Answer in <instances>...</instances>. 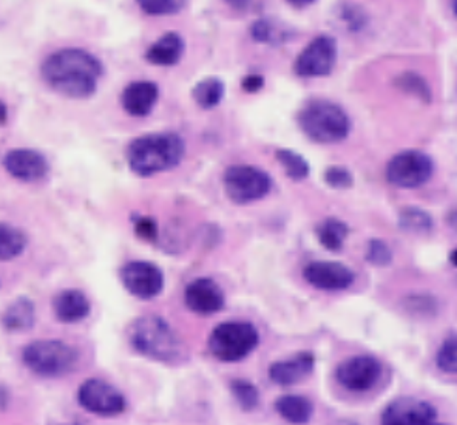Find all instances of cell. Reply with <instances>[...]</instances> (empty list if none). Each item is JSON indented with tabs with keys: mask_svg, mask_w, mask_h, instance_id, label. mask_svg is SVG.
Wrapping results in <instances>:
<instances>
[{
	"mask_svg": "<svg viewBox=\"0 0 457 425\" xmlns=\"http://www.w3.org/2000/svg\"><path fill=\"white\" fill-rule=\"evenodd\" d=\"M103 65L90 53L65 48L53 53L42 65L46 86L69 98L84 99L96 92Z\"/></svg>",
	"mask_w": 457,
	"mask_h": 425,
	"instance_id": "6da1fadb",
	"label": "cell"
},
{
	"mask_svg": "<svg viewBox=\"0 0 457 425\" xmlns=\"http://www.w3.org/2000/svg\"><path fill=\"white\" fill-rule=\"evenodd\" d=\"M133 350L154 362L181 365L189 361V351L170 323L160 316H143L129 328Z\"/></svg>",
	"mask_w": 457,
	"mask_h": 425,
	"instance_id": "7a4b0ae2",
	"label": "cell"
},
{
	"mask_svg": "<svg viewBox=\"0 0 457 425\" xmlns=\"http://www.w3.org/2000/svg\"><path fill=\"white\" fill-rule=\"evenodd\" d=\"M186 155V143L177 133H149L133 139L127 149V162L137 177L149 179L179 166Z\"/></svg>",
	"mask_w": 457,
	"mask_h": 425,
	"instance_id": "3957f363",
	"label": "cell"
},
{
	"mask_svg": "<svg viewBox=\"0 0 457 425\" xmlns=\"http://www.w3.org/2000/svg\"><path fill=\"white\" fill-rule=\"evenodd\" d=\"M298 126L311 141L337 144L348 138L353 124L338 104L328 99H312L298 112Z\"/></svg>",
	"mask_w": 457,
	"mask_h": 425,
	"instance_id": "277c9868",
	"label": "cell"
},
{
	"mask_svg": "<svg viewBox=\"0 0 457 425\" xmlns=\"http://www.w3.org/2000/svg\"><path fill=\"white\" fill-rule=\"evenodd\" d=\"M207 345L218 362L238 363L257 350L260 333L253 323L246 321L221 322L212 329Z\"/></svg>",
	"mask_w": 457,
	"mask_h": 425,
	"instance_id": "5b68a950",
	"label": "cell"
},
{
	"mask_svg": "<svg viewBox=\"0 0 457 425\" xmlns=\"http://www.w3.org/2000/svg\"><path fill=\"white\" fill-rule=\"evenodd\" d=\"M23 365L40 378H62L79 362V354L62 340H36L22 351Z\"/></svg>",
	"mask_w": 457,
	"mask_h": 425,
	"instance_id": "8992f818",
	"label": "cell"
},
{
	"mask_svg": "<svg viewBox=\"0 0 457 425\" xmlns=\"http://www.w3.org/2000/svg\"><path fill=\"white\" fill-rule=\"evenodd\" d=\"M223 184L228 200L238 206L263 200L272 190L270 175L247 164L228 167L223 175Z\"/></svg>",
	"mask_w": 457,
	"mask_h": 425,
	"instance_id": "52a82bcc",
	"label": "cell"
},
{
	"mask_svg": "<svg viewBox=\"0 0 457 425\" xmlns=\"http://www.w3.org/2000/svg\"><path fill=\"white\" fill-rule=\"evenodd\" d=\"M435 173L433 158L422 150H403L386 164V179L397 189H419Z\"/></svg>",
	"mask_w": 457,
	"mask_h": 425,
	"instance_id": "ba28073f",
	"label": "cell"
},
{
	"mask_svg": "<svg viewBox=\"0 0 457 425\" xmlns=\"http://www.w3.org/2000/svg\"><path fill=\"white\" fill-rule=\"evenodd\" d=\"M338 46L336 38L320 35L309 42L294 63V71L300 78H323L331 75L337 63Z\"/></svg>",
	"mask_w": 457,
	"mask_h": 425,
	"instance_id": "9c48e42d",
	"label": "cell"
},
{
	"mask_svg": "<svg viewBox=\"0 0 457 425\" xmlns=\"http://www.w3.org/2000/svg\"><path fill=\"white\" fill-rule=\"evenodd\" d=\"M78 403L88 413L104 418L118 416L127 408L126 396L116 387L101 379L82 382L78 390Z\"/></svg>",
	"mask_w": 457,
	"mask_h": 425,
	"instance_id": "30bf717a",
	"label": "cell"
},
{
	"mask_svg": "<svg viewBox=\"0 0 457 425\" xmlns=\"http://www.w3.org/2000/svg\"><path fill=\"white\" fill-rule=\"evenodd\" d=\"M120 282L133 297L154 300L164 289V272L158 264L145 260H133L120 271Z\"/></svg>",
	"mask_w": 457,
	"mask_h": 425,
	"instance_id": "8fae6325",
	"label": "cell"
},
{
	"mask_svg": "<svg viewBox=\"0 0 457 425\" xmlns=\"http://www.w3.org/2000/svg\"><path fill=\"white\" fill-rule=\"evenodd\" d=\"M382 362L378 357L359 354L345 359L337 370L336 379L345 390L365 393L376 387L382 376Z\"/></svg>",
	"mask_w": 457,
	"mask_h": 425,
	"instance_id": "7c38bea8",
	"label": "cell"
},
{
	"mask_svg": "<svg viewBox=\"0 0 457 425\" xmlns=\"http://www.w3.org/2000/svg\"><path fill=\"white\" fill-rule=\"evenodd\" d=\"M437 420L439 413L433 404L411 396L395 397L380 414L385 425H433Z\"/></svg>",
	"mask_w": 457,
	"mask_h": 425,
	"instance_id": "4fadbf2b",
	"label": "cell"
},
{
	"mask_svg": "<svg viewBox=\"0 0 457 425\" xmlns=\"http://www.w3.org/2000/svg\"><path fill=\"white\" fill-rule=\"evenodd\" d=\"M303 279L315 289L336 293L354 285L355 272L340 262L317 260L304 266Z\"/></svg>",
	"mask_w": 457,
	"mask_h": 425,
	"instance_id": "5bb4252c",
	"label": "cell"
},
{
	"mask_svg": "<svg viewBox=\"0 0 457 425\" xmlns=\"http://www.w3.org/2000/svg\"><path fill=\"white\" fill-rule=\"evenodd\" d=\"M184 302L198 316H213L226 306V296L215 280L201 277L190 282L184 291Z\"/></svg>",
	"mask_w": 457,
	"mask_h": 425,
	"instance_id": "9a60e30c",
	"label": "cell"
},
{
	"mask_svg": "<svg viewBox=\"0 0 457 425\" xmlns=\"http://www.w3.org/2000/svg\"><path fill=\"white\" fill-rule=\"evenodd\" d=\"M4 167L12 179L25 183H36L46 179L50 164L46 156L31 149L10 150L4 158Z\"/></svg>",
	"mask_w": 457,
	"mask_h": 425,
	"instance_id": "2e32d148",
	"label": "cell"
},
{
	"mask_svg": "<svg viewBox=\"0 0 457 425\" xmlns=\"http://www.w3.org/2000/svg\"><path fill=\"white\" fill-rule=\"evenodd\" d=\"M315 356L311 351H302L291 359L277 361L269 367V379L280 387H291L308 379L314 373Z\"/></svg>",
	"mask_w": 457,
	"mask_h": 425,
	"instance_id": "e0dca14e",
	"label": "cell"
},
{
	"mask_svg": "<svg viewBox=\"0 0 457 425\" xmlns=\"http://www.w3.org/2000/svg\"><path fill=\"white\" fill-rule=\"evenodd\" d=\"M160 98V88L150 81H137L129 84L122 92L120 104L127 113L135 118L150 115Z\"/></svg>",
	"mask_w": 457,
	"mask_h": 425,
	"instance_id": "ac0fdd59",
	"label": "cell"
},
{
	"mask_svg": "<svg viewBox=\"0 0 457 425\" xmlns=\"http://www.w3.org/2000/svg\"><path fill=\"white\" fill-rule=\"evenodd\" d=\"M53 310L57 321L62 323H78L90 314V300L79 289H67L56 296L53 302Z\"/></svg>",
	"mask_w": 457,
	"mask_h": 425,
	"instance_id": "d6986e66",
	"label": "cell"
},
{
	"mask_svg": "<svg viewBox=\"0 0 457 425\" xmlns=\"http://www.w3.org/2000/svg\"><path fill=\"white\" fill-rule=\"evenodd\" d=\"M184 53V41L178 33H166L161 36L145 53V59L158 67L177 65Z\"/></svg>",
	"mask_w": 457,
	"mask_h": 425,
	"instance_id": "ffe728a7",
	"label": "cell"
},
{
	"mask_svg": "<svg viewBox=\"0 0 457 425\" xmlns=\"http://www.w3.org/2000/svg\"><path fill=\"white\" fill-rule=\"evenodd\" d=\"M275 410L283 420L291 424H308L314 416L312 401L300 395H285L275 401Z\"/></svg>",
	"mask_w": 457,
	"mask_h": 425,
	"instance_id": "44dd1931",
	"label": "cell"
},
{
	"mask_svg": "<svg viewBox=\"0 0 457 425\" xmlns=\"http://www.w3.org/2000/svg\"><path fill=\"white\" fill-rule=\"evenodd\" d=\"M349 234H351L349 224L336 217L325 219L315 226L317 240L329 253H340Z\"/></svg>",
	"mask_w": 457,
	"mask_h": 425,
	"instance_id": "7402d4cb",
	"label": "cell"
},
{
	"mask_svg": "<svg viewBox=\"0 0 457 425\" xmlns=\"http://www.w3.org/2000/svg\"><path fill=\"white\" fill-rule=\"evenodd\" d=\"M35 304L27 297H19L16 302H12L2 316L4 327L12 333L27 331L29 328L35 327Z\"/></svg>",
	"mask_w": 457,
	"mask_h": 425,
	"instance_id": "603a6c76",
	"label": "cell"
},
{
	"mask_svg": "<svg viewBox=\"0 0 457 425\" xmlns=\"http://www.w3.org/2000/svg\"><path fill=\"white\" fill-rule=\"evenodd\" d=\"M399 228L412 236H428L435 228V220L422 207L406 206L400 209Z\"/></svg>",
	"mask_w": 457,
	"mask_h": 425,
	"instance_id": "cb8c5ba5",
	"label": "cell"
},
{
	"mask_svg": "<svg viewBox=\"0 0 457 425\" xmlns=\"http://www.w3.org/2000/svg\"><path fill=\"white\" fill-rule=\"evenodd\" d=\"M226 86L224 82L217 76H209L196 82V86L192 90L195 103L200 105L201 109L212 110L218 107L224 98Z\"/></svg>",
	"mask_w": 457,
	"mask_h": 425,
	"instance_id": "d4e9b609",
	"label": "cell"
},
{
	"mask_svg": "<svg viewBox=\"0 0 457 425\" xmlns=\"http://www.w3.org/2000/svg\"><path fill=\"white\" fill-rule=\"evenodd\" d=\"M27 247V237L16 226L0 223V262L16 259Z\"/></svg>",
	"mask_w": 457,
	"mask_h": 425,
	"instance_id": "484cf974",
	"label": "cell"
},
{
	"mask_svg": "<svg viewBox=\"0 0 457 425\" xmlns=\"http://www.w3.org/2000/svg\"><path fill=\"white\" fill-rule=\"evenodd\" d=\"M275 158L278 160L281 167L285 169L286 177L292 181H304L311 175V166L308 160L298 152L292 149H278L275 152Z\"/></svg>",
	"mask_w": 457,
	"mask_h": 425,
	"instance_id": "4316f807",
	"label": "cell"
},
{
	"mask_svg": "<svg viewBox=\"0 0 457 425\" xmlns=\"http://www.w3.org/2000/svg\"><path fill=\"white\" fill-rule=\"evenodd\" d=\"M230 393L243 412H252L260 404V390L257 385L247 379H234L228 385Z\"/></svg>",
	"mask_w": 457,
	"mask_h": 425,
	"instance_id": "83f0119b",
	"label": "cell"
},
{
	"mask_svg": "<svg viewBox=\"0 0 457 425\" xmlns=\"http://www.w3.org/2000/svg\"><path fill=\"white\" fill-rule=\"evenodd\" d=\"M395 84H397L400 90L410 93L411 96H416L423 103H429L433 98L428 82L425 81L422 76L418 75V73H403V75L397 78Z\"/></svg>",
	"mask_w": 457,
	"mask_h": 425,
	"instance_id": "f1b7e54d",
	"label": "cell"
},
{
	"mask_svg": "<svg viewBox=\"0 0 457 425\" xmlns=\"http://www.w3.org/2000/svg\"><path fill=\"white\" fill-rule=\"evenodd\" d=\"M436 365L442 373L456 374L457 371V339L456 336H448L436 353Z\"/></svg>",
	"mask_w": 457,
	"mask_h": 425,
	"instance_id": "f546056e",
	"label": "cell"
},
{
	"mask_svg": "<svg viewBox=\"0 0 457 425\" xmlns=\"http://www.w3.org/2000/svg\"><path fill=\"white\" fill-rule=\"evenodd\" d=\"M365 260L374 268H386L393 263L395 254L388 243L380 238H371L366 246Z\"/></svg>",
	"mask_w": 457,
	"mask_h": 425,
	"instance_id": "4dcf8cb0",
	"label": "cell"
},
{
	"mask_svg": "<svg viewBox=\"0 0 457 425\" xmlns=\"http://www.w3.org/2000/svg\"><path fill=\"white\" fill-rule=\"evenodd\" d=\"M137 5L149 16H171L181 12L187 0H137Z\"/></svg>",
	"mask_w": 457,
	"mask_h": 425,
	"instance_id": "1f68e13d",
	"label": "cell"
},
{
	"mask_svg": "<svg viewBox=\"0 0 457 425\" xmlns=\"http://www.w3.org/2000/svg\"><path fill=\"white\" fill-rule=\"evenodd\" d=\"M251 35L253 41L262 42V44L275 46L280 41H287L285 31L266 19H260L257 22L252 23Z\"/></svg>",
	"mask_w": 457,
	"mask_h": 425,
	"instance_id": "d6a6232c",
	"label": "cell"
},
{
	"mask_svg": "<svg viewBox=\"0 0 457 425\" xmlns=\"http://www.w3.org/2000/svg\"><path fill=\"white\" fill-rule=\"evenodd\" d=\"M323 179L331 189L346 190L354 186V175L346 167H328L325 175H323Z\"/></svg>",
	"mask_w": 457,
	"mask_h": 425,
	"instance_id": "836d02e7",
	"label": "cell"
},
{
	"mask_svg": "<svg viewBox=\"0 0 457 425\" xmlns=\"http://www.w3.org/2000/svg\"><path fill=\"white\" fill-rule=\"evenodd\" d=\"M133 226H135V234L144 242L154 243L158 240L160 230H158V223L154 219L139 215Z\"/></svg>",
	"mask_w": 457,
	"mask_h": 425,
	"instance_id": "e575fe53",
	"label": "cell"
},
{
	"mask_svg": "<svg viewBox=\"0 0 457 425\" xmlns=\"http://www.w3.org/2000/svg\"><path fill=\"white\" fill-rule=\"evenodd\" d=\"M243 90L246 93H257L264 87V78L262 75H249L241 82Z\"/></svg>",
	"mask_w": 457,
	"mask_h": 425,
	"instance_id": "d590c367",
	"label": "cell"
},
{
	"mask_svg": "<svg viewBox=\"0 0 457 425\" xmlns=\"http://www.w3.org/2000/svg\"><path fill=\"white\" fill-rule=\"evenodd\" d=\"M226 2L237 10H246L247 6L251 5V0H226Z\"/></svg>",
	"mask_w": 457,
	"mask_h": 425,
	"instance_id": "8d00e7d4",
	"label": "cell"
},
{
	"mask_svg": "<svg viewBox=\"0 0 457 425\" xmlns=\"http://www.w3.org/2000/svg\"><path fill=\"white\" fill-rule=\"evenodd\" d=\"M315 0H287V4H291L295 8H306V6L312 5Z\"/></svg>",
	"mask_w": 457,
	"mask_h": 425,
	"instance_id": "74e56055",
	"label": "cell"
},
{
	"mask_svg": "<svg viewBox=\"0 0 457 425\" xmlns=\"http://www.w3.org/2000/svg\"><path fill=\"white\" fill-rule=\"evenodd\" d=\"M6 116H8V110H6V105L5 104L2 103V101H0V126H2V124H5Z\"/></svg>",
	"mask_w": 457,
	"mask_h": 425,
	"instance_id": "f35d334b",
	"label": "cell"
},
{
	"mask_svg": "<svg viewBox=\"0 0 457 425\" xmlns=\"http://www.w3.org/2000/svg\"><path fill=\"white\" fill-rule=\"evenodd\" d=\"M456 249H453L452 254H450V263L453 264V266H456Z\"/></svg>",
	"mask_w": 457,
	"mask_h": 425,
	"instance_id": "ab89813d",
	"label": "cell"
}]
</instances>
